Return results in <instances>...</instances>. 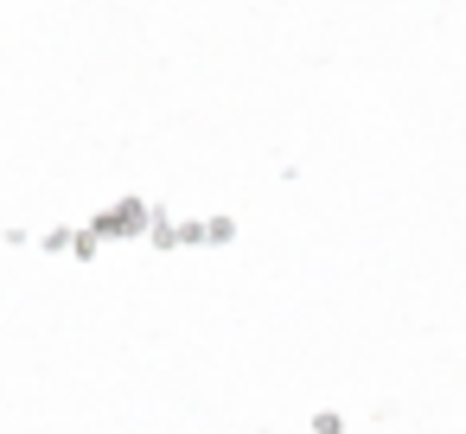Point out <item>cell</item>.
Masks as SVG:
<instances>
[]
</instances>
